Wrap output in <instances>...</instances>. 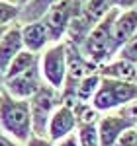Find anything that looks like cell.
Returning a JSON list of instances; mask_svg holds the SVG:
<instances>
[{
    "label": "cell",
    "instance_id": "6da1fadb",
    "mask_svg": "<svg viewBox=\"0 0 137 146\" xmlns=\"http://www.w3.org/2000/svg\"><path fill=\"white\" fill-rule=\"evenodd\" d=\"M0 133L12 136L22 144L32 138L34 129H32L30 101L16 100L6 92L0 96Z\"/></svg>",
    "mask_w": 137,
    "mask_h": 146
},
{
    "label": "cell",
    "instance_id": "7a4b0ae2",
    "mask_svg": "<svg viewBox=\"0 0 137 146\" xmlns=\"http://www.w3.org/2000/svg\"><path fill=\"white\" fill-rule=\"evenodd\" d=\"M116 14H118V10L108 12L102 20L90 29V33L86 35V39L80 45L82 55L98 68L116 56L114 45H112V27H114Z\"/></svg>",
    "mask_w": 137,
    "mask_h": 146
},
{
    "label": "cell",
    "instance_id": "3957f363",
    "mask_svg": "<svg viewBox=\"0 0 137 146\" xmlns=\"http://www.w3.org/2000/svg\"><path fill=\"white\" fill-rule=\"evenodd\" d=\"M137 100V82H118L102 78L100 88L92 98V107L102 115L118 111L122 105Z\"/></svg>",
    "mask_w": 137,
    "mask_h": 146
},
{
    "label": "cell",
    "instance_id": "277c9868",
    "mask_svg": "<svg viewBox=\"0 0 137 146\" xmlns=\"http://www.w3.org/2000/svg\"><path fill=\"white\" fill-rule=\"evenodd\" d=\"M67 56H68V45L67 41L49 45L39 55V72L41 78L49 88L61 92L67 80Z\"/></svg>",
    "mask_w": 137,
    "mask_h": 146
},
{
    "label": "cell",
    "instance_id": "5b68a950",
    "mask_svg": "<svg viewBox=\"0 0 137 146\" xmlns=\"http://www.w3.org/2000/svg\"><path fill=\"white\" fill-rule=\"evenodd\" d=\"M61 92L49 88L47 84L41 86V90L30 100V111H32V129L34 135L47 136V127L53 117V113L57 111L61 105Z\"/></svg>",
    "mask_w": 137,
    "mask_h": 146
},
{
    "label": "cell",
    "instance_id": "8992f818",
    "mask_svg": "<svg viewBox=\"0 0 137 146\" xmlns=\"http://www.w3.org/2000/svg\"><path fill=\"white\" fill-rule=\"evenodd\" d=\"M80 8H82L80 0H61L43 16V23L49 29L53 43H61L67 39L68 27L75 20V16L80 12Z\"/></svg>",
    "mask_w": 137,
    "mask_h": 146
},
{
    "label": "cell",
    "instance_id": "52a82bcc",
    "mask_svg": "<svg viewBox=\"0 0 137 146\" xmlns=\"http://www.w3.org/2000/svg\"><path fill=\"white\" fill-rule=\"evenodd\" d=\"M4 84V92L16 98V100H24L30 101L37 92L41 90V86L45 84L43 78H41V72H39V64L24 74H18V76H12V78H4L2 80Z\"/></svg>",
    "mask_w": 137,
    "mask_h": 146
},
{
    "label": "cell",
    "instance_id": "ba28073f",
    "mask_svg": "<svg viewBox=\"0 0 137 146\" xmlns=\"http://www.w3.org/2000/svg\"><path fill=\"white\" fill-rule=\"evenodd\" d=\"M77 129H79V123H77V115L73 111V107L61 103L57 107V111L53 113L51 121H49L47 138H49L51 142H59V140L67 138L68 135L77 133Z\"/></svg>",
    "mask_w": 137,
    "mask_h": 146
},
{
    "label": "cell",
    "instance_id": "9c48e42d",
    "mask_svg": "<svg viewBox=\"0 0 137 146\" xmlns=\"http://www.w3.org/2000/svg\"><path fill=\"white\" fill-rule=\"evenodd\" d=\"M20 33H22L24 49L30 51V53L41 55L49 45H53L51 35H49V29H47V25L43 23V20L20 23Z\"/></svg>",
    "mask_w": 137,
    "mask_h": 146
},
{
    "label": "cell",
    "instance_id": "30bf717a",
    "mask_svg": "<svg viewBox=\"0 0 137 146\" xmlns=\"http://www.w3.org/2000/svg\"><path fill=\"white\" fill-rule=\"evenodd\" d=\"M24 51L22 33H20V23L12 25L6 29V33L0 39V80L6 76L12 60Z\"/></svg>",
    "mask_w": 137,
    "mask_h": 146
},
{
    "label": "cell",
    "instance_id": "8fae6325",
    "mask_svg": "<svg viewBox=\"0 0 137 146\" xmlns=\"http://www.w3.org/2000/svg\"><path fill=\"white\" fill-rule=\"evenodd\" d=\"M135 31H137V8L118 12L114 20V27H112V45H114L116 55L135 35Z\"/></svg>",
    "mask_w": 137,
    "mask_h": 146
},
{
    "label": "cell",
    "instance_id": "7c38bea8",
    "mask_svg": "<svg viewBox=\"0 0 137 146\" xmlns=\"http://www.w3.org/2000/svg\"><path fill=\"white\" fill-rule=\"evenodd\" d=\"M98 129V138H100V146H116L118 138L126 133L127 129H131V125L127 123L124 117H120L118 113H106L96 125Z\"/></svg>",
    "mask_w": 137,
    "mask_h": 146
},
{
    "label": "cell",
    "instance_id": "4fadbf2b",
    "mask_svg": "<svg viewBox=\"0 0 137 146\" xmlns=\"http://www.w3.org/2000/svg\"><path fill=\"white\" fill-rule=\"evenodd\" d=\"M100 76L108 80H118V82H137V68L133 62H129L122 56H114L106 64L98 68Z\"/></svg>",
    "mask_w": 137,
    "mask_h": 146
},
{
    "label": "cell",
    "instance_id": "5bb4252c",
    "mask_svg": "<svg viewBox=\"0 0 137 146\" xmlns=\"http://www.w3.org/2000/svg\"><path fill=\"white\" fill-rule=\"evenodd\" d=\"M100 82H102V76L100 72H92L86 78H82L79 82V86L73 92V100L65 103V105H75V103H90L92 98L96 96V92L100 88Z\"/></svg>",
    "mask_w": 137,
    "mask_h": 146
},
{
    "label": "cell",
    "instance_id": "9a60e30c",
    "mask_svg": "<svg viewBox=\"0 0 137 146\" xmlns=\"http://www.w3.org/2000/svg\"><path fill=\"white\" fill-rule=\"evenodd\" d=\"M57 2H61V0H30V2H26V4L22 6L20 23L43 20V16H45V14L51 10Z\"/></svg>",
    "mask_w": 137,
    "mask_h": 146
},
{
    "label": "cell",
    "instance_id": "2e32d148",
    "mask_svg": "<svg viewBox=\"0 0 137 146\" xmlns=\"http://www.w3.org/2000/svg\"><path fill=\"white\" fill-rule=\"evenodd\" d=\"M37 64H39V55L30 53V51H26V49H24L22 53L12 60V64H10V68H8V72H6V76H4V78H12V76L24 74V72H28V70L35 68ZM4 78H2V80H4Z\"/></svg>",
    "mask_w": 137,
    "mask_h": 146
},
{
    "label": "cell",
    "instance_id": "e0dca14e",
    "mask_svg": "<svg viewBox=\"0 0 137 146\" xmlns=\"http://www.w3.org/2000/svg\"><path fill=\"white\" fill-rule=\"evenodd\" d=\"M73 111L77 115V123L79 127H86V125H98V121L102 119V113L96 111L92 107V103H75L71 105Z\"/></svg>",
    "mask_w": 137,
    "mask_h": 146
},
{
    "label": "cell",
    "instance_id": "ac0fdd59",
    "mask_svg": "<svg viewBox=\"0 0 137 146\" xmlns=\"http://www.w3.org/2000/svg\"><path fill=\"white\" fill-rule=\"evenodd\" d=\"M20 14H22L20 4L0 0V27H12V25L20 23Z\"/></svg>",
    "mask_w": 137,
    "mask_h": 146
},
{
    "label": "cell",
    "instance_id": "d6986e66",
    "mask_svg": "<svg viewBox=\"0 0 137 146\" xmlns=\"http://www.w3.org/2000/svg\"><path fill=\"white\" fill-rule=\"evenodd\" d=\"M77 136H79L80 146H100V138H98V129H96V125L79 127V129H77Z\"/></svg>",
    "mask_w": 137,
    "mask_h": 146
},
{
    "label": "cell",
    "instance_id": "ffe728a7",
    "mask_svg": "<svg viewBox=\"0 0 137 146\" xmlns=\"http://www.w3.org/2000/svg\"><path fill=\"white\" fill-rule=\"evenodd\" d=\"M116 56H122V58H126V60H129V62L137 64V31L126 45L120 49V53H118Z\"/></svg>",
    "mask_w": 137,
    "mask_h": 146
},
{
    "label": "cell",
    "instance_id": "44dd1931",
    "mask_svg": "<svg viewBox=\"0 0 137 146\" xmlns=\"http://www.w3.org/2000/svg\"><path fill=\"white\" fill-rule=\"evenodd\" d=\"M116 113H118L120 117H124L131 127H137V100L129 101V103H126V105H122Z\"/></svg>",
    "mask_w": 137,
    "mask_h": 146
},
{
    "label": "cell",
    "instance_id": "7402d4cb",
    "mask_svg": "<svg viewBox=\"0 0 137 146\" xmlns=\"http://www.w3.org/2000/svg\"><path fill=\"white\" fill-rule=\"evenodd\" d=\"M116 146H137V129H135V127L127 129L126 133L118 138Z\"/></svg>",
    "mask_w": 137,
    "mask_h": 146
},
{
    "label": "cell",
    "instance_id": "603a6c76",
    "mask_svg": "<svg viewBox=\"0 0 137 146\" xmlns=\"http://www.w3.org/2000/svg\"><path fill=\"white\" fill-rule=\"evenodd\" d=\"M112 8L118 12H126V10H133L137 8V0H110Z\"/></svg>",
    "mask_w": 137,
    "mask_h": 146
},
{
    "label": "cell",
    "instance_id": "cb8c5ba5",
    "mask_svg": "<svg viewBox=\"0 0 137 146\" xmlns=\"http://www.w3.org/2000/svg\"><path fill=\"white\" fill-rule=\"evenodd\" d=\"M24 146H55V142H51L47 136H39V135H32V138L26 142Z\"/></svg>",
    "mask_w": 137,
    "mask_h": 146
},
{
    "label": "cell",
    "instance_id": "d4e9b609",
    "mask_svg": "<svg viewBox=\"0 0 137 146\" xmlns=\"http://www.w3.org/2000/svg\"><path fill=\"white\" fill-rule=\"evenodd\" d=\"M55 146H80L79 144V136H77V133H73V135H68L67 138L55 142Z\"/></svg>",
    "mask_w": 137,
    "mask_h": 146
},
{
    "label": "cell",
    "instance_id": "484cf974",
    "mask_svg": "<svg viewBox=\"0 0 137 146\" xmlns=\"http://www.w3.org/2000/svg\"><path fill=\"white\" fill-rule=\"evenodd\" d=\"M0 146H24V144H22V142H18V140H14L12 136L0 133Z\"/></svg>",
    "mask_w": 137,
    "mask_h": 146
},
{
    "label": "cell",
    "instance_id": "4316f807",
    "mask_svg": "<svg viewBox=\"0 0 137 146\" xmlns=\"http://www.w3.org/2000/svg\"><path fill=\"white\" fill-rule=\"evenodd\" d=\"M6 29H8V27H0V39H2V35L6 33Z\"/></svg>",
    "mask_w": 137,
    "mask_h": 146
},
{
    "label": "cell",
    "instance_id": "83f0119b",
    "mask_svg": "<svg viewBox=\"0 0 137 146\" xmlns=\"http://www.w3.org/2000/svg\"><path fill=\"white\" fill-rule=\"evenodd\" d=\"M4 94V84H2V80H0V96Z\"/></svg>",
    "mask_w": 137,
    "mask_h": 146
},
{
    "label": "cell",
    "instance_id": "f1b7e54d",
    "mask_svg": "<svg viewBox=\"0 0 137 146\" xmlns=\"http://www.w3.org/2000/svg\"><path fill=\"white\" fill-rule=\"evenodd\" d=\"M6 2H12V4H20V0H6Z\"/></svg>",
    "mask_w": 137,
    "mask_h": 146
},
{
    "label": "cell",
    "instance_id": "f546056e",
    "mask_svg": "<svg viewBox=\"0 0 137 146\" xmlns=\"http://www.w3.org/2000/svg\"><path fill=\"white\" fill-rule=\"evenodd\" d=\"M26 2H30V0H20V6H24Z\"/></svg>",
    "mask_w": 137,
    "mask_h": 146
},
{
    "label": "cell",
    "instance_id": "4dcf8cb0",
    "mask_svg": "<svg viewBox=\"0 0 137 146\" xmlns=\"http://www.w3.org/2000/svg\"><path fill=\"white\" fill-rule=\"evenodd\" d=\"M84 2H86V0H80V4H84Z\"/></svg>",
    "mask_w": 137,
    "mask_h": 146
},
{
    "label": "cell",
    "instance_id": "1f68e13d",
    "mask_svg": "<svg viewBox=\"0 0 137 146\" xmlns=\"http://www.w3.org/2000/svg\"><path fill=\"white\" fill-rule=\"evenodd\" d=\"M135 68H137V64H135Z\"/></svg>",
    "mask_w": 137,
    "mask_h": 146
},
{
    "label": "cell",
    "instance_id": "d6a6232c",
    "mask_svg": "<svg viewBox=\"0 0 137 146\" xmlns=\"http://www.w3.org/2000/svg\"><path fill=\"white\" fill-rule=\"evenodd\" d=\"M135 129H137V127H135Z\"/></svg>",
    "mask_w": 137,
    "mask_h": 146
}]
</instances>
